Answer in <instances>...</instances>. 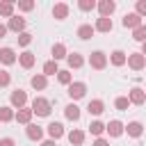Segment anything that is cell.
<instances>
[{
    "mask_svg": "<svg viewBox=\"0 0 146 146\" xmlns=\"http://www.w3.org/2000/svg\"><path fill=\"white\" fill-rule=\"evenodd\" d=\"M32 114H36V116H50V110H52V105H50V100H46L43 96H36L34 100H32Z\"/></svg>",
    "mask_w": 146,
    "mask_h": 146,
    "instance_id": "6da1fadb",
    "label": "cell"
},
{
    "mask_svg": "<svg viewBox=\"0 0 146 146\" xmlns=\"http://www.w3.org/2000/svg\"><path fill=\"white\" fill-rule=\"evenodd\" d=\"M89 66L96 68V71H103V68L107 66V55H105L103 50H94V52L89 55Z\"/></svg>",
    "mask_w": 146,
    "mask_h": 146,
    "instance_id": "7a4b0ae2",
    "label": "cell"
},
{
    "mask_svg": "<svg viewBox=\"0 0 146 146\" xmlns=\"http://www.w3.org/2000/svg\"><path fill=\"white\" fill-rule=\"evenodd\" d=\"M125 62H128V66H130L132 71H141V68L146 66V57H144V52H132V55L125 57Z\"/></svg>",
    "mask_w": 146,
    "mask_h": 146,
    "instance_id": "3957f363",
    "label": "cell"
},
{
    "mask_svg": "<svg viewBox=\"0 0 146 146\" xmlns=\"http://www.w3.org/2000/svg\"><path fill=\"white\" fill-rule=\"evenodd\" d=\"M9 103H11V110H14V107L21 110V107H25V103H27V94H25L23 89H14L11 96H9Z\"/></svg>",
    "mask_w": 146,
    "mask_h": 146,
    "instance_id": "277c9868",
    "label": "cell"
},
{
    "mask_svg": "<svg viewBox=\"0 0 146 146\" xmlns=\"http://www.w3.org/2000/svg\"><path fill=\"white\" fill-rule=\"evenodd\" d=\"M84 94H87V84H84V82H71V84H68V96H71V100H80Z\"/></svg>",
    "mask_w": 146,
    "mask_h": 146,
    "instance_id": "5b68a950",
    "label": "cell"
},
{
    "mask_svg": "<svg viewBox=\"0 0 146 146\" xmlns=\"http://www.w3.org/2000/svg\"><path fill=\"white\" fill-rule=\"evenodd\" d=\"M96 7H98V11H100V18H110V16L114 14V9H116V2H114V0H100Z\"/></svg>",
    "mask_w": 146,
    "mask_h": 146,
    "instance_id": "8992f818",
    "label": "cell"
},
{
    "mask_svg": "<svg viewBox=\"0 0 146 146\" xmlns=\"http://www.w3.org/2000/svg\"><path fill=\"white\" fill-rule=\"evenodd\" d=\"M5 27L11 30V32H16V34H21V32H25V18H23V16H11Z\"/></svg>",
    "mask_w": 146,
    "mask_h": 146,
    "instance_id": "52a82bcc",
    "label": "cell"
},
{
    "mask_svg": "<svg viewBox=\"0 0 146 146\" xmlns=\"http://www.w3.org/2000/svg\"><path fill=\"white\" fill-rule=\"evenodd\" d=\"M128 100H130L132 105H144V103H146V94H144V89H141V87H135V89H130V96H128Z\"/></svg>",
    "mask_w": 146,
    "mask_h": 146,
    "instance_id": "ba28073f",
    "label": "cell"
},
{
    "mask_svg": "<svg viewBox=\"0 0 146 146\" xmlns=\"http://www.w3.org/2000/svg\"><path fill=\"white\" fill-rule=\"evenodd\" d=\"M105 132H107L110 137H121V135H123V123L116 121V119H112V121L105 125Z\"/></svg>",
    "mask_w": 146,
    "mask_h": 146,
    "instance_id": "9c48e42d",
    "label": "cell"
},
{
    "mask_svg": "<svg viewBox=\"0 0 146 146\" xmlns=\"http://www.w3.org/2000/svg\"><path fill=\"white\" fill-rule=\"evenodd\" d=\"M25 135H27V139H32V141H39V139L43 137V128H41V125H36V123H27V128H25Z\"/></svg>",
    "mask_w": 146,
    "mask_h": 146,
    "instance_id": "30bf717a",
    "label": "cell"
},
{
    "mask_svg": "<svg viewBox=\"0 0 146 146\" xmlns=\"http://www.w3.org/2000/svg\"><path fill=\"white\" fill-rule=\"evenodd\" d=\"M123 132H128L130 137H135V139H137V137H141V132H144V125H141L139 121H130L128 125H123Z\"/></svg>",
    "mask_w": 146,
    "mask_h": 146,
    "instance_id": "8fae6325",
    "label": "cell"
},
{
    "mask_svg": "<svg viewBox=\"0 0 146 146\" xmlns=\"http://www.w3.org/2000/svg\"><path fill=\"white\" fill-rule=\"evenodd\" d=\"M121 23H123V27H132V30H137L139 25H144V23H141V18H139L135 11H132V14H125Z\"/></svg>",
    "mask_w": 146,
    "mask_h": 146,
    "instance_id": "7c38bea8",
    "label": "cell"
},
{
    "mask_svg": "<svg viewBox=\"0 0 146 146\" xmlns=\"http://www.w3.org/2000/svg\"><path fill=\"white\" fill-rule=\"evenodd\" d=\"M34 62H36V57H34V52H30V50H25V52L18 55V64H21L23 68H32Z\"/></svg>",
    "mask_w": 146,
    "mask_h": 146,
    "instance_id": "4fadbf2b",
    "label": "cell"
},
{
    "mask_svg": "<svg viewBox=\"0 0 146 146\" xmlns=\"http://www.w3.org/2000/svg\"><path fill=\"white\" fill-rule=\"evenodd\" d=\"M32 116H34V114H32V110H30V107H21L18 112H14V119H16L18 123H25V125L32 121Z\"/></svg>",
    "mask_w": 146,
    "mask_h": 146,
    "instance_id": "5bb4252c",
    "label": "cell"
},
{
    "mask_svg": "<svg viewBox=\"0 0 146 146\" xmlns=\"http://www.w3.org/2000/svg\"><path fill=\"white\" fill-rule=\"evenodd\" d=\"M87 112H89V114H94V116H98V114H103V112H105V103H103L100 98H96V100H89V105H87Z\"/></svg>",
    "mask_w": 146,
    "mask_h": 146,
    "instance_id": "9a60e30c",
    "label": "cell"
},
{
    "mask_svg": "<svg viewBox=\"0 0 146 146\" xmlns=\"http://www.w3.org/2000/svg\"><path fill=\"white\" fill-rule=\"evenodd\" d=\"M52 16H55L57 21H64V18L68 16V5H66V2H57V5L52 7Z\"/></svg>",
    "mask_w": 146,
    "mask_h": 146,
    "instance_id": "2e32d148",
    "label": "cell"
},
{
    "mask_svg": "<svg viewBox=\"0 0 146 146\" xmlns=\"http://www.w3.org/2000/svg\"><path fill=\"white\" fill-rule=\"evenodd\" d=\"M66 62H68L71 68H80V66L84 64V57H82L80 52H68V55H66Z\"/></svg>",
    "mask_w": 146,
    "mask_h": 146,
    "instance_id": "e0dca14e",
    "label": "cell"
},
{
    "mask_svg": "<svg viewBox=\"0 0 146 146\" xmlns=\"http://www.w3.org/2000/svg\"><path fill=\"white\" fill-rule=\"evenodd\" d=\"M48 135H50L52 139H59V137H64V125H62L59 121H52V123L48 125Z\"/></svg>",
    "mask_w": 146,
    "mask_h": 146,
    "instance_id": "ac0fdd59",
    "label": "cell"
},
{
    "mask_svg": "<svg viewBox=\"0 0 146 146\" xmlns=\"http://www.w3.org/2000/svg\"><path fill=\"white\" fill-rule=\"evenodd\" d=\"M0 62L7 64V66L14 64V62H16V52H14L11 48H0Z\"/></svg>",
    "mask_w": 146,
    "mask_h": 146,
    "instance_id": "d6986e66",
    "label": "cell"
},
{
    "mask_svg": "<svg viewBox=\"0 0 146 146\" xmlns=\"http://www.w3.org/2000/svg\"><path fill=\"white\" fill-rule=\"evenodd\" d=\"M64 114H66L68 121H78V119H80V107H78L75 103H71V105L64 107Z\"/></svg>",
    "mask_w": 146,
    "mask_h": 146,
    "instance_id": "ffe728a7",
    "label": "cell"
},
{
    "mask_svg": "<svg viewBox=\"0 0 146 146\" xmlns=\"http://www.w3.org/2000/svg\"><path fill=\"white\" fill-rule=\"evenodd\" d=\"M112 32V18H98L94 25V32Z\"/></svg>",
    "mask_w": 146,
    "mask_h": 146,
    "instance_id": "44dd1931",
    "label": "cell"
},
{
    "mask_svg": "<svg viewBox=\"0 0 146 146\" xmlns=\"http://www.w3.org/2000/svg\"><path fill=\"white\" fill-rule=\"evenodd\" d=\"M78 36H80L82 41H87V39H91V36H94V25H89V23H84V25H80V27H78Z\"/></svg>",
    "mask_w": 146,
    "mask_h": 146,
    "instance_id": "7402d4cb",
    "label": "cell"
},
{
    "mask_svg": "<svg viewBox=\"0 0 146 146\" xmlns=\"http://www.w3.org/2000/svg\"><path fill=\"white\" fill-rule=\"evenodd\" d=\"M68 52H66V46L64 43H55L52 46V62H59V59H64Z\"/></svg>",
    "mask_w": 146,
    "mask_h": 146,
    "instance_id": "603a6c76",
    "label": "cell"
},
{
    "mask_svg": "<svg viewBox=\"0 0 146 146\" xmlns=\"http://www.w3.org/2000/svg\"><path fill=\"white\" fill-rule=\"evenodd\" d=\"M30 84H32L34 89H46V87H48V78H46V75H41V73H39V75H32Z\"/></svg>",
    "mask_w": 146,
    "mask_h": 146,
    "instance_id": "cb8c5ba5",
    "label": "cell"
},
{
    "mask_svg": "<svg viewBox=\"0 0 146 146\" xmlns=\"http://www.w3.org/2000/svg\"><path fill=\"white\" fill-rule=\"evenodd\" d=\"M68 141H71L73 146H80V144L84 141V132H82V130H71V132H68Z\"/></svg>",
    "mask_w": 146,
    "mask_h": 146,
    "instance_id": "d4e9b609",
    "label": "cell"
},
{
    "mask_svg": "<svg viewBox=\"0 0 146 146\" xmlns=\"http://www.w3.org/2000/svg\"><path fill=\"white\" fill-rule=\"evenodd\" d=\"M0 16H7V18H11V16H14V2H11V0L0 2Z\"/></svg>",
    "mask_w": 146,
    "mask_h": 146,
    "instance_id": "484cf974",
    "label": "cell"
},
{
    "mask_svg": "<svg viewBox=\"0 0 146 146\" xmlns=\"http://www.w3.org/2000/svg\"><path fill=\"white\" fill-rule=\"evenodd\" d=\"M110 62H112L114 66H123V64H125V52H123V50H114L112 57H110Z\"/></svg>",
    "mask_w": 146,
    "mask_h": 146,
    "instance_id": "4316f807",
    "label": "cell"
},
{
    "mask_svg": "<svg viewBox=\"0 0 146 146\" xmlns=\"http://www.w3.org/2000/svg\"><path fill=\"white\" fill-rule=\"evenodd\" d=\"M0 121H2V123H9V121H14V110H11L9 105L0 107Z\"/></svg>",
    "mask_w": 146,
    "mask_h": 146,
    "instance_id": "83f0119b",
    "label": "cell"
},
{
    "mask_svg": "<svg viewBox=\"0 0 146 146\" xmlns=\"http://www.w3.org/2000/svg\"><path fill=\"white\" fill-rule=\"evenodd\" d=\"M57 71H59V68H57V62L48 59V62L43 64V73H41V75H46V78H48V75H55Z\"/></svg>",
    "mask_w": 146,
    "mask_h": 146,
    "instance_id": "f1b7e54d",
    "label": "cell"
},
{
    "mask_svg": "<svg viewBox=\"0 0 146 146\" xmlns=\"http://www.w3.org/2000/svg\"><path fill=\"white\" fill-rule=\"evenodd\" d=\"M89 132L96 135V137H100V135L105 132V123H100V121H91V123H89Z\"/></svg>",
    "mask_w": 146,
    "mask_h": 146,
    "instance_id": "f546056e",
    "label": "cell"
},
{
    "mask_svg": "<svg viewBox=\"0 0 146 146\" xmlns=\"http://www.w3.org/2000/svg\"><path fill=\"white\" fill-rule=\"evenodd\" d=\"M57 80H59L62 84H66V87L73 82V78H71V73H68V71H57Z\"/></svg>",
    "mask_w": 146,
    "mask_h": 146,
    "instance_id": "4dcf8cb0",
    "label": "cell"
},
{
    "mask_svg": "<svg viewBox=\"0 0 146 146\" xmlns=\"http://www.w3.org/2000/svg\"><path fill=\"white\" fill-rule=\"evenodd\" d=\"M114 107H116V110H121V112H123V110H128V107H130V100H128V98H125V96H119V98H116V100H114Z\"/></svg>",
    "mask_w": 146,
    "mask_h": 146,
    "instance_id": "1f68e13d",
    "label": "cell"
},
{
    "mask_svg": "<svg viewBox=\"0 0 146 146\" xmlns=\"http://www.w3.org/2000/svg\"><path fill=\"white\" fill-rule=\"evenodd\" d=\"M132 39H135V41H146V25H139V27L135 30Z\"/></svg>",
    "mask_w": 146,
    "mask_h": 146,
    "instance_id": "d6a6232c",
    "label": "cell"
},
{
    "mask_svg": "<svg viewBox=\"0 0 146 146\" xmlns=\"http://www.w3.org/2000/svg\"><path fill=\"white\" fill-rule=\"evenodd\" d=\"M78 7H80L82 11H91V9L96 7V2H94V0H80V2H78Z\"/></svg>",
    "mask_w": 146,
    "mask_h": 146,
    "instance_id": "836d02e7",
    "label": "cell"
},
{
    "mask_svg": "<svg viewBox=\"0 0 146 146\" xmlns=\"http://www.w3.org/2000/svg\"><path fill=\"white\" fill-rule=\"evenodd\" d=\"M18 9H21V11H32V9H34V2H32V0H21V2H18Z\"/></svg>",
    "mask_w": 146,
    "mask_h": 146,
    "instance_id": "e575fe53",
    "label": "cell"
},
{
    "mask_svg": "<svg viewBox=\"0 0 146 146\" xmlns=\"http://www.w3.org/2000/svg\"><path fill=\"white\" fill-rule=\"evenodd\" d=\"M30 41H32V34L30 32H21L18 34V43L21 46H30Z\"/></svg>",
    "mask_w": 146,
    "mask_h": 146,
    "instance_id": "d590c367",
    "label": "cell"
},
{
    "mask_svg": "<svg viewBox=\"0 0 146 146\" xmlns=\"http://www.w3.org/2000/svg\"><path fill=\"white\" fill-rule=\"evenodd\" d=\"M9 82H11V75H9L7 71H2V68H0V87H7Z\"/></svg>",
    "mask_w": 146,
    "mask_h": 146,
    "instance_id": "8d00e7d4",
    "label": "cell"
},
{
    "mask_svg": "<svg viewBox=\"0 0 146 146\" xmlns=\"http://www.w3.org/2000/svg\"><path fill=\"white\" fill-rule=\"evenodd\" d=\"M135 14H137L139 18H141V16H146V2H144V0H139V2H137V11H135Z\"/></svg>",
    "mask_w": 146,
    "mask_h": 146,
    "instance_id": "74e56055",
    "label": "cell"
},
{
    "mask_svg": "<svg viewBox=\"0 0 146 146\" xmlns=\"http://www.w3.org/2000/svg\"><path fill=\"white\" fill-rule=\"evenodd\" d=\"M0 146H16V141H14L11 137H2V139H0Z\"/></svg>",
    "mask_w": 146,
    "mask_h": 146,
    "instance_id": "f35d334b",
    "label": "cell"
},
{
    "mask_svg": "<svg viewBox=\"0 0 146 146\" xmlns=\"http://www.w3.org/2000/svg\"><path fill=\"white\" fill-rule=\"evenodd\" d=\"M94 146H110V141H107V139H103V137H98V139L94 141Z\"/></svg>",
    "mask_w": 146,
    "mask_h": 146,
    "instance_id": "ab89813d",
    "label": "cell"
},
{
    "mask_svg": "<svg viewBox=\"0 0 146 146\" xmlns=\"http://www.w3.org/2000/svg\"><path fill=\"white\" fill-rule=\"evenodd\" d=\"M5 34H7V27H5V25H2V23H0V39H2V36H5Z\"/></svg>",
    "mask_w": 146,
    "mask_h": 146,
    "instance_id": "60d3db41",
    "label": "cell"
},
{
    "mask_svg": "<svg viewBox=\"0 0 146 146\" xmlns=\"http://www.w3.org/2000/svg\"><path fill=\"white\" fill-rule=\"evenodd\" d=\"M41 146H55V141H52V139H48V141H43Z\"/></svg>",
    "mask_w": 146,
    "mask_h": 146,
    "instance_id": "b9f144b4",
    "label": "cell"
}]
</instances>
